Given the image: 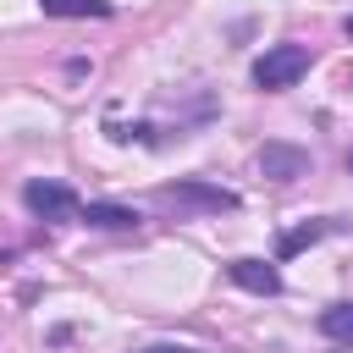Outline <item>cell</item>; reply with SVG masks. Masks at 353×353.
<instances>
[{
	"mask_svg": "<svg viewBox=\"0 0 353 353\" xmlns=\"http://www.w3.org/2000/svg\"><path fill=\"white\" fill-rule=\"evenodd\" d=\"M83 221H88V226H99V232H132L143 215H138L132 204H110V199H94V204H83Z\"/></svg>",
	"mask_w": 353,
	"mask_h": 353,
	"instance_id": "6",
	"label": "cell"
},
{
	"mask_svg": "<svg viewBox=\"0 0 353 353\" xmlns=\"http://www.w3.org/2000/svg\"><path fill=\"white\" fill-rule=\"evenodd\" d=\"M226 276H232L243 292H259V298H276V292H281V270H276L270 259H232Z\"/></svg>",
	"mask_w": 353,
	"mask_h": 353,
	"instance_id": "5",
	"label": "cell"
},
{
	"mask_svg": "<svg viewBox=\"0 0 353 353\" xmlns=\"http://www.w3.org/2000/svg\"><path fill=\"white\" fill-rule=\"evenodd\" d=\"M259 171L270 182H298V176H309V149H298V143H265L259 149Z\"/></svg>",
	"mask_w": 353,
	"mask_h": 353,
	"instance_id": "4",
	"label": "cell"
},
{
	"mask_svg": "<svg viewBox=\"0 0 353 353\" xmlns=\"http://www.w3.org/2000/svg\"><path fill=\"white\" fill-rule=\"evenodd\" d=\"M22 204L39 221H72V215H83V204H77V193L66 182H28L22 188Z\"/></svg>",
	"mask_w": 353,
	"mask_h": 353,
	"instance_id": "3",
	"label": "cell"
},
{
	"mask_svg": "<svg viewBox=\"0 0 353 353\" xmlns=\"http://www.w3.org/2000/svg\"><path fill=\"white\" fill-rule=\"evenodd\" d=\"M320 336L353 347V303H331V309H320Z\"/></svg>",
	"mask_w": 353,
	"mask_h": 353,
	"instance_id": "9",
	"label": "cell"
},
{
	"mask_svg": "<svg viewBox=\"0 0 353 353\" xmlns=\"http://www.w3.org/2000/svg\"><path fill=\"white\" fill-rule=\"evenodd\" d=\"M160 204H176V210H237V193L215 188V182H199V176H176L160 188Z\"/></svg>",
	"mask_w": 353,
	"mask_h": 353,
	"instance_id": "2",
	"label": "cell"
},
{
	"mask_svg": "<svg viewBox=\"0 0 353 353\" xmlns=\"http://www.w3.org/2000/svg\"><path fill=\"white\" fill-rule=\"evenodd\" d=\"M309 66H314V50H309V44H270V50L254 61V88L281 94V88H292Z\"/></svg>",
	"mask_w": 353,
	"mask_h": 353,
	"instance_id": "1",
	"label": "cell"
},
{
	"mask_svg": "<svg viewBox=\"0 0 353 353\" xmlns=\"http://www.w3.org/2000/svg\"><path fill=\"white\" fill-rule=\"evenodd\" d=\"M342 33H347V39H353V17H347V22H342Z\"/></svg>",
	"mask_w": 353,
	"mask_h": 353,
	"instance_id": "11",
	"label": "cell"
},
{
	"mask_svg": "<svg viewBox=\"0 0 353 353\" xmlns=\"http://www.w3.org/2000/svg\"><path fill=\"white\" fill-rule=\"evenodd\" d=\"M347 171H353V149H347Z\"/></svg>",
	"mask_w": 353,
	"mask_h": 353,
	"instance_id": "12",
	"label": "cell"
},
{
	"mask_svg": "<svg viewBox=\"0 0 353 353\" xmlns=\"http://www.w3.org/2000/svg\"><path fill=\"white\" fill-rule=\"evenodd\" d=\"M44 17H116L110 0H39Z\"/></svg>",
	"mask_w": 353,
	"mask_h": 353,
	"instance_id": "8",
	"label": "cell"
},
{
	"mask_svg": "<svg viewBox=\"0 0 353 353\" xmlns=\"http://www.w3.org/2000/svg\"><path fill=\"white\" fill-rule=\"evenodd\" d=\"M138 353H204V347H188V342H154V347H138Z\"/></svg>",
	"mask_w": 353,
	"mask_h": 353,
	"instance_id": "10",
	"label": "cell"
},
{
	"mask_svg": "<svg viewBox=\"0 0 353 353\" xmlns=\"http://www.w3.org/2000/svg\"><path fill=\"white\" fill-rule=\"evenodd\" d=\"M331 232H336V221H303V226H292V232L276 243V254L292 259V254H303L309 243H320V237H331Z\"/></svg>",
	"mask_w": 353,
	"mask_h": 353,
	"instance_id": "7",
	"label": "cell"
}]
</instances>
